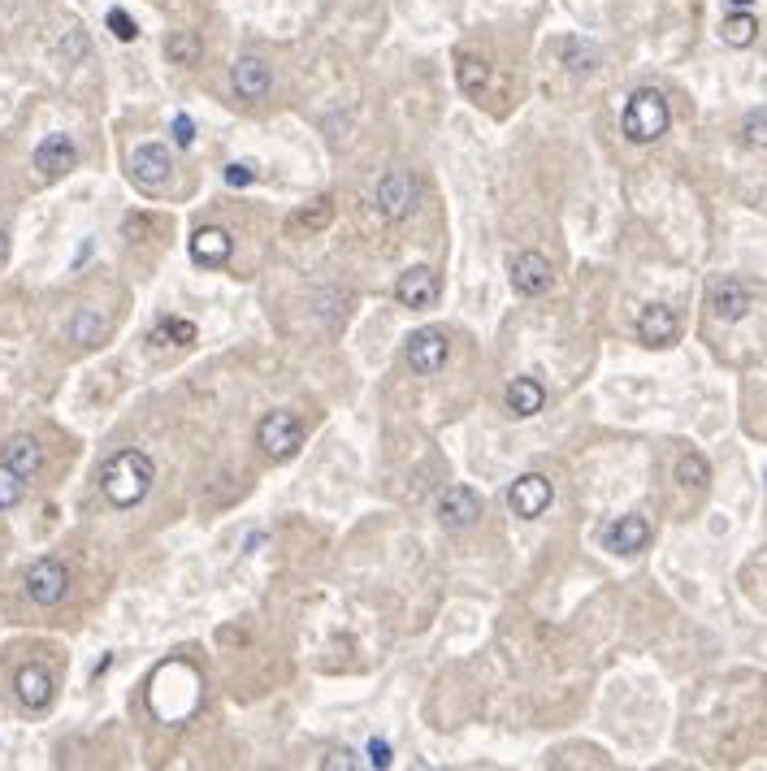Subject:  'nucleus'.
<instances>
[{
	"label": "nucleus",
	"mask_w": 767,
	"mask_h": 771,
	"mask_svg": "<svg viewBox=\"0 0 767 771\" xmlns=\"http://www.w3.org/2000/svg\"><path fill=\"white\" fill-rule=\"evenodd\" d=\"M152 460L143 451H117L100 468V490L113 507H135L152 490Z\"/></svg>",
	"instance_id": "1"
},
{
	"label": "nucleus",
	"mask_w": 767,
	"mask_h": 771,
	"mask_svg": "<svg viewBox=\"0 0 767 771\" xmlns=\"http://www.w3.org/2000/svg\"><path fill=\"white\" fill-rule=\"evenodd\" d=\"M668 122H672L668 100H663V91H655V87L633 91L629 104H624V117H620L624 135H629L633 143H655L663 130H668Z\"/></svg>",
	"instance_id": "2"
},
{
	"label": "nucleus",
	"mask_w": 767,
	"mask_h": 771,
	"mask_svg": "<svg viewBox=\"0 0 767 771\" xmlns=\"http://www.w3.org/2000/svg\"><path fill=\"white\" fill-rule=\"evenodd\" d=\"M256 442L269 460H291L299 451V442H304V425H299L291 412H269L265 421L256 425Z\"/></svg>",
	"instance_id": "3"
},
{
	"label": "nucleus",
	"mask_w": 767,
	"mask_h": 771,
	"mask_svg": "<svg viewBox=\"0 0 767 771\" xmlns=\"http://www.w3.org/2000/svg\"><path fill=\"white\" fill-rule=\"evenodd\" d=\"M65 590H70V572H65L61 559H35L26 568V598L39 607H57Z\"/></svg>",
	"instance_id": "4"
},
{
	"label": "nucleus",
	"mask_w": 767,
	"mask_h": 771,
	"mask_svg": "<svg viewBox=\"0 0 767 771\" xmlns=\"http://www.w3.org/2000/svg\"><path fill=\"white\" fill-rule=\"evenodd\" d=\"M416 200H421V191H416V178L408 169H390V174L377 182V208H382V217H390V221L408 217L416 208Z\"/></svg>",
	"instance_id": "5"
},
{
	"label": "nucleus",
	"mask_w": 767,
	"mask_h": 771,
	"mask_svg": "<svg viewBox=\"0 0 767 771\" xmlns=\"http://www.w3.org/2000/svg\"><path fill=\"white\" fill-rule=\"evenodd\" d=\"M169 174H174V161H169L165 143H139V148L130 152V178H135L143 191L165 187Z\"/></svg>",
	"instance_id": "6"
},
{
	"label": "nucleus",
	"mask_w": 767,
	"mask_h": 771,
	"mask_svg": "<svg viewBox=\"0 0 767 771\" xmlns=\"http://www.w3.org/2000/svg\"><path fill=\"white\" fill-rule=\"evenodd\" d=\"M438 520L447 529H473L481 520V494L468 486H447L438 494Z\"/></svg>",
	"instance_id": "7"
},
{
	"label": "nucleus",
	"mask_w": 767,
	"mask_h": 771,
	"mask_svg": "<svg viewBox=\"0 0 767 771\" xmlns=\"http://www.w3.org/2000/svg\"><path fill=\"white\" fill-rule=\"evenodd\" d=\"M551 499H555V490H551V481H546L542 473L516 477V481H512V490H507V503H512V512H516V516H525V520L542 516L546 507H551Z\"/></svg>",
	"instance_id": "8"
},
{
	"label": "nucleus",
	"mask_w": 767,
	"mask_h": 771,
	"mask_svg": "<svg viewBox=\"0 0 767 771\" xmlns=\"http://www.w3.org/2000/svg\"><path fill=\"white\" fill-rule=\"evenodd\" d=\"M646 542H650V520L637 516V512L616 516L603 529V546L607 551H616V555H637V551H646Z\"/></svg>",
	"instance_id": "9"
},
{
	"label": "nucleus",
	"mask_w": 767,
	"mask_h": 771,
	"mask_svg": "<svg viewBox=\"0 0 767 771\" xmlns=\"http://www.w3.org/2000/svg\"><path fill=\"white\" fill-rule=\"evenodd\" d=\"M395 299L403 308H412V312H421L429 308L438 299V273L429 269V265H412L408 273H399V282H395Z\"/></svg>",
	"instance_id": "10"
},
{
	"label": "nucleus",
	"mask_w": 767,
	"mask_h": 771,
	"mask_svg": "<svg viewBox=\"0 0 767 771\" xmlns=\"http://www.w3.org/2000/svg\"><path fill=\"white\" fill-rule=\"evenodd\" d=\"M676 334H681V321H676V312L668 304H646L637 312V338L646 347H672Z\"/></svg>",
	"instance_id": "11"
},
{
	"label": "nucleus",
	"mask_w": 767,
	"mask_h": 771,
	"mask_svg": "<svg viewBox=\"0 0 767 771\" xmlns=\"http://www.w3.org/2000/svg\"><path fill=\"white\" fill-rule=\"evenodd\" d=\"M447 351H451V343L442 330H416L408 338V364L416 373H438L447 364Z\"/></svg>",
	"instance_id": "12"
},
{
	"label": "nucleus",
	"mask_w": 767,
	"mask_h": 771,
	"mask_svg": "<svg viewBox=\"0 0 767 771\" xmlns=\"http://www.w3.org/2000/svg\"><path fill=\"white\" fill-rule=\"evenodd\" d=\"M74 165H78V148H74L70 135H48V139L35 148L39 178H61V174H70Z\"/></svg>",
	"instance_id": "13"
},
{
	"label": "nucleus",
	"mask_w": 767,
	"mask_h": 771,
	"mask_svg": "<svg viewBox=\"0 0 767 771\" xmlns=\"http://www.w3.org/2000/svg\"><path fill=\"white\" fill-rule=\"evenodd\" d=\"M230 83H234V96H239V100H265L269 87H273V74H269L265 61L239 57V61H234V70H230Z\"/></svg>",
	"instance_id": "14"
},
{
	"label": "nucleus",
	"mask_w": 767,
	"mask_h": 771,
	"mask_svg": "<svg viewBox=\"0 0 767 771\" xmlns=\"http://www.w3.org/2000/svg\"><path fill=\"white\" fill-rule=\"evenodd\" d=\"M512 286L520 295H542L546 286H551V260H546L542 252H520L512 260Z\"/></svg>",
	"instance_id": "15"
},
{
	"label": "nucleus",
	"mask_w": 767,
	"mask_h": 771,
	"mask_svg": "<svg viewBox=\"0 0 767 771\" xmlns=\"http://www.w3.org/2000/svg\"><path fill=\"white\" fill-rule=\"evenodd\" d=\"M13 694H18V702L26 711H44L52 702V676L39 668V663H26V668H18V676H13Z\"/></svg>",
	"instance_id": "16"
},
{
	"label": "nucleus",
	"mask_w": 767,
	"mask_h": 771,
	"mask_svg": "<svg viewBox=\"0 0 767 771\" xmlns=\"http://www.w3.org/2000/svg\"><path fill=\"white\" fill-rule=\"evenodd\" d=\"M711 312L720 321H741L750 312V291L741 278H720L711 282Z\"/></svg>",
	"instance_id": "17"
},
{
	"label": "nucleus",
	"mask_w": 767,
	"mask_h": 771,
	"mask_svg": "<svg viewBox=\"0 0 767 771\" xmlns=\"http://www.w3.org/2000/svg\"><path fill=\"white\" fill-rule=\"evenodd\" d=\"M0 464H9L22 481H31L39 468H44V447H39L31 434H18V438L5 442V460H0Z\"/></svg>",
	"instance_id": "18"
},
{
	"label": "nucleus",
	"mask_w": 767,
	"mask_h": 771,
	"mask_svg": "<svg viewBox=\"0 0 767 771\" xmlns=\"http://www.w3.org/2000/svg\"><path fill=\"white\" fill-rule=\"evenodd\" d=\"M230 252H234V243H230V234L221 226L195 230V239H191V260H195V265H226Z\"/></svg>",
	"instance_id": "19"
},
{
	"label": "nucleus",
	"mask_w": 767,
	"mask_h": 771,
	"mask_svg": "<svg viewBox=\"0 0 767 771\" xmlns=\"http://www.w3.org/2000/svg\"><path fill=\"white\" fill-rule=\"evenodd\" d=\"M455 83H460L473 100H486L490 87H494V65L486 57H473V52H468V57L455 61Z\"/></svg>",
	"instance_id": "20"
},
{
	"label": "nucleus",
	"mask_w": 767,
	"mask_h": 771,
	"mask_svg": "<svg viewBox=\"0 0 767 771\" xmlns=\"http://www.w3.org/2000/svg\"><path fill=\"white\" fill-rule=\"evenodd\" d=\"M546 408V386L538 377H512L507 382V412L512 416H538Z\"/></svg>",
	"instance_id": "21"
},
{
	"label": "nucleus",
	"mask_w": 767,
	"mask_h": 771,
	"mask_svg": "<svg viewBox=\"0 0 767 771\" xmlns=\"http://www.w3.org/2000/svg\"><path fill=\"white\" fill-rule=\"evenodd\" d=\"M720 39L728 48H750L754 39H759V18H754L750 9H733L728 18L720 22Z\"/></svg>",
	"instance_id": "22"
},
{
	"label": "nucleus",
	"mask_w": 767,
	"mask_h": 771,
	"mask_svg": "<svg viewBox=\"0 0 767 771\" xmlns=\"http://www.w3.org/2000/svg\"><path fill=\"white\" fill-rule=\"evenodd\" d=\"M104 334H109V317H104L100 308H83L70 321V338H74V343H83V347H100Z\"/></svg>",
	"instance_id": "23"
},
{
	"label": "nucleus",
	"mask_w": 767,
	"mask_h": 771,
	"mask_svg": "<svg viewBox=\"0 0 767 771\" xmlns=\"http://www.w3.org/2000/svg\"><path fill=\"white\" fill-rule=\"evenodd\" d=\"M330 221H334V204L330 200H312V204L299 208L291 221H286V230H291V234H321Z\"/></svg>",
	"instance_id": "24"
},
{
	"label": "nucleus",
	"mask_w": 767,
	"mask_h": 771,
	"mask_svg": "<svg viewBox=\"0 0 767 771\" xmlns=\"http://www.w3.org/2000/svg\"><path fill=\"white\" fill-rule=\"evenodd\" d=\"M165 57L174 61V65H200V57H204L200 35H191V31H174V35L165 39Z\"/></svg>",
	"instance_id": "25"
},
{
	"label": "nucleus",
	"mask_w": 767,
	"mask_h": 771,
	"mask_svg": "<svg viewBox=\"0 0 767 771\" xmlns=\"http://www.w3.org/2000/svg\"><path fill=\"white\" fill-rule=\"evenodd\" d=\"M676 481H681V486H689V490H702L711 481V468H707V460H702V455H681V460H676Z\"/></svg>",
	"instance_id": "26"
},
{
	"label": "nucleus",
	"mask_w": 767,
	"mask_h": 771,
	"mask_svg": "<svg viewBox=\"0 0 767 771\" xmlns=\"http://www.w3.org/2000/svg\"><path fill=\"white\" fill-rule=\"evenodd\" d=\"M156 338H161V343H174V347H191V343H195V321L161 317V325H156Z\"/></svg>",
	"instance_id": "27"
},
{
	"label": "nucleus",
	"mask_w": 767,
	"mask_h": 771,
	"mask_svg": "<svg viewBox=\"0 0 767 771\" xmlns=\"http://www.w3.org/2000/svg\"><path fill=\"white\" fill-rule=\"evenodd\" d=\"M741 143L746 148H767V109H754L741 117Z\"/></svg>",
	"instance_id": "28"
},
{
	"label": "nucleus",
	"mask_w": 767,
	"mask_h": 771,
	"mask_svg": "<svg viewBox=\"0 0 767 771\" xmlns=\"http://www.w3.org/2000/svg\"><path fill=\"white\" fill-rule=\"evenodd\" d=\"M26 494V481L13 473L9 464H0V512H9V507H18Z\"/></svg>",
	"instance_id": "29"
},
{
	"label": "nucleus",
	"mask_w": 767,
	"mask_h": 771,
	"mask_svg": "<svg viewBox=\"0 0 767 771\" xmlns=\"http://www.w3.org/2000/svg\"><path fill=\"white\" fill-rule=\"evenodd\" d=\"M564 61L572 65V70H594V65H598V48L581 44V39H568V44H564Z\"/></svg>",
	"instance_id": "30"
},
{
	"label": "nucleus",
	"mask_w": 767,
	"mask_h": 771,
	"mask_svg": "<svg viewBox=\"0 0 767 771\" xmlns=\"http://www.w3.org/2000/svg\"><path fill=\"white\" fill-rule=\"evenodd\" d=\"M109 31L122 39V44H130V39H139V26H135V18H130L126 9H109Z\"/></svg>",
	"instance_id": "31"
},
{
	"label": "nucleus",
	"mask_w": 767,
	"mask_h": 771,
	"mask_svg": "<svg viewBox=\"0 0 767 771\" xmlns=\"http://www.w3.org/2000/svg\"><path fill=\"white\" fill-rule=\"evenodd\" d=\"M325 767H330V771H351V767H356V754H351V750H330V754H325Z\"/></svg>",
	"instance_id": "32"
},
{
	"label": "nucleus",
	"mask_w": 767,
	"mask_h": 771,
	"mask_svg": "<svg viewBox=\"0 0 767 771\" xmlns=\"http://www.w3.org/2000/svg\"><path fill=\"white\" fill-rule=\"evenodd\" d=\"M174 139L182 143V148H191V139H195V122H191V117H174Z\"/></svg>",
	"instance_id": "33"
},
{
	"label": "nucleus",
	"mask_w": 767,
	"mask_h": 771,
	"mask_svg": "<svg viewBox=\"0 0 767 771\" xmlns=\"http://www.w3.org/2000/svg\"><path fill=\"white\" fill-rule=\"evenodd\" d=\"M252 178H256V174H252L247 165H230V169H226V182H230V187H247Z\"/></svg>",
	"instance_id": "34"
},
{
	"label": "nucleus",
	"mask_w": 767,
	"mask_h": 771,
	"mask_svg": "<svg viewBox=\"0 0 767 771\" xmlns=\"http://www.w3.org/2000/svg\"><path fill=\"white\" fill-rule=\"evenodd\" d=\"M369 763H373V767H390V750H386V741H373V746H369Z\"/></svg>",
	"instance_id": "35"
},
{
	"label": "nucleus",
	"mask_w": 767,
	"mask_h": 771,
	"mask_svg": "<svg viewBox=\"0 0 767 771\" xmlns=\"http://www.w3.org/2000/svg\"><path fill=\"white\" fill-rule=\"evenodd\" d=\"M5 256H9V234L0 230V260H5Z\"/></svg>",
	"instance_id": "36"
},
{
	"label": "nucleus",
	"mask_w": 767,
	"mask_h": 771,
	"mask_svg": "<svg viewBox=\"0 0 767 771\" xmlns=\"http://www.w3.org/2000/svg\"><path fill=\"white\" fill-rule=\"evenodd\" d=\"M728 5H733V9H750L754 0H728Z\"/></svg>",
	"instance_id": "37"
}]
</instances>
